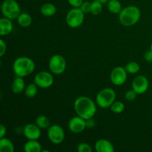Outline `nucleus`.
<instances>
[{"label":"nucleus","instance_id":"obj_35","mask_svg":"<svg viewBox=\"0 0 152 152\" xmlns=\"http://www.w3.org/2000/svg\"><path fill=\"white\" fill-rule=\"evenodd\" d=\"M97 1H99V2H101L102 4H106V3L108 2L109 0H97Z\"/></svg>","mask_w":152,"mask_h":152},{"label":"nucleus","instance_id":"obj_8","mask_svg":"<svg viewBox=\"0 0 152 152\" xmlns=\"http://www.w3.org/2000/svg\"><path fill=\"white\" fill-rule=\"evenodd\" d=\"M48 137L53 144H60L65 140V132L59 125H53L48 129Z\"/></svg>","mask_w":152,"mask_h":152},{"label":"nucleus","instance_id":"obj_6","mask_svg":"<svg viewBox=\"0 0 152 152\" xmlns=\"http://www.w3.org/2000/svg\"><path fill=\"white\" fill-rule=\"evenodd\" d=\"M84 12L80 7H74L71 10H69L66 16L67 25L70 28H79L84 22Z\"/></svg>","mask_w":152,"mask_h":152},{"label":"nucleus","instance_id":"obj_18","mask_svg":"<svg viewBox=\"0 0 152 152\" xmlns=\"http://www.w3.org/2000/svg\"><path fill=\"white\" fill-rule=\"evenodd\" d=\"M0 151L1 152H13L14 145L13 143L6 137H2L0 140Z\"/></svg>","mask_w":152,"mask_h":152},{"label":"nucleus","instance_id":"obj_26","mask_svg":"<svg viewBox=\"0 0 152 152\" xmlns=\"http://www.w3.org/2000/svg\"><path fill=\"white\" fill-rule=\"evenodd\" d=\"M125 68H126V71H127L128 73L134 74H137V73L140 71V65L137 62H129V63L126 65Z\"/></svg>","mask_w":152,"mask_h":152},{"label":"nucleus","instance_id":"obj_27","mask_svg":"<svg viewBox=\"0 0 152 152\" xmlns=\"http://www.w3.org/2000/svg\"><path fill=\"white\" fill-rule=\"evenodd\" d=\"M77 151L79 152H92V148L89 144L81 142L77 145Z\"/></svg>","mask_w":152,"mask_h":152},{"label":"nucleus","instance_id":"obj_36","mask_svg":"<svg viewBox=\"0 0 152 152\" xmlns=\"http://www.w3.org/2000/svg\"><path fill=\"white\" fill-rule=\"evenodd\" d=\"M150 50H151V51H152V43H151V47H150Z\"/></svg>","mask_w":152,"mask_h":152},{"label":"nucleus","instance_id":"obj_16","mask_svg":"<svg viewBox=\"0 0 152 152\" xmlns=\"http://www.w3.org/2000/svg\"><path fill=\"white\" fill-rule=\"evenodd\" d=\"M24 150L25 152H40L42 151V145L37 140H28L25 144Z\"/></svg>","mask_w":152,"mask_h":152},{"label":"nucleus","instance_id":"obj_11","mask_svg":"<svg viewBox=\"0 0 152 152\" xmlns=\"http://www.w3.org/2000/svg\"><path fill=\"white\" fill-rule=\"evenodd\" d=\"M149 87L148 79L144 76H137L132 82V89L137 94H142L145 93Z\"/></svg>","mask_w":152,"mask_h":152},{"label":"nucleus","instance_id":"obj_19","mask_svg":"<svg viewBox=\"0 0 152 152\" xmlns=\"http://www.w3.org/2000/svg\"><path fill=\"white\" fill-rule=\"evenodd\" d=\"M40 12L42 14L47 17H50V16H53L56 12V8L55 5L50 3H46L44 4L40 8Z\"/></svg>","mask_w":152,"mask_h":152},{"label":"nucleus","instance_id":"obj_33","mask_svg":"<svg viewBox=\"0 0 152 152\" xmlns=\"http://www.w3.org/2000/svg\"><path fill=\"white\" fill-rule=\"evenodd\" d=\"M86 128L88 129H93L95 126V121L93 120V118L88 119L86 120Z\"/></svg>","mask_w":152,"mask_h":152},{"label":"nucleus","instance_id":"obj_4","mask_svg":"<svg viewBox=\"0 0 152 152\" xmlns=\"http://www.w3.org/2000/svg\"><path fill=\"white\" fill-rule=\"evenodd\" d=\"M116 93L111 88H104L97 94L96 102L98 106L102 108H110L115 101Z\"/></svg>","mask_w":152,"mask_h":152},{"label":"nucleus","instance_id":"obj_34","mask_svg":"<svg viewBox=\"0 0 152 152\" xmlns=\"http://www.w3.org/2000/svg\"><path fill=\"white\" fill-rule=\"evenodd\" d=\"M6 134V128L4 125L0 126V138L4 137V135Z\"/></svg>","mask_w":152,"mask_h":152},{"label":"nucleus","instance_id":"obj_9","mask_svg":"<svg viewBox=\"0 0 152 152\" xmlns=\"http://www.w3.org/2000/svg\"><path fill=\"white\" fill-rule=\"evenodd\" d=\"M34 83L42 88H48L53 84V77L48 71H41L34 77Z\"/></svg>","mask_w":152,"mask_h":152},{"label":"nucleus","instance_id":"obj_3","mask_svg":"<svg viewBox=\"0 0 152 152\" xmlns=\"http://www.w3.org/2000/svg\"><path fill=\"white\" fill-rule=\"evenodd\" d=\"M140 10L136 6H128L122 9L119 13L120 23L126 27L135 25L140 19Z\"/></svg>","mask_w":152,"mask_h":152},{"label":"nucleus","instance_id":"obj_28","mask_svg":"<svg viewBox=\"0 0 152 152\" xmlns=\"http://www.w3.org/2000/svg\"><path fill=\"white\" fill-rule=\"evenodd\" d=\"M137 94L132 89V90L128 91L125 94V99L127 101H133L136 99V96Z\"/></svg>","mask_w":152,"mask_h":152},{"label":"nucleus","instance_id":"obj_32","mask_svg":"<svg viewBox=\"0 0 152 152\" xmlns=\"http://www.w3.org/2000/svg\"><path fill=\"white\" fill-rule=\"evenodd\" d=\"M144 59H145V61L148 62H152V51L151 50H147L146 52L144 54Z\"/></svg>","mask_w":152,"mask_h":152},{"label":"nucleus","instance_id":"obj_24","mask_svg":"<svg viewBox=\"0 0 152 152\" xmlns=\"http://www.w3.org/2000/svg\"><path fill=\"white\" fill-rule=\"evenodd\" d=\"M102 3L99 2L97 0H94L91 2V13L94 16H97L102 12Z\"/></svg>","mask_w":152,"mask_h":152},{"label":"nucleus","instance_id":"obj_7","mask_svg":"<svg viewBox=\"0 0 152 152\" xmlns=\"http://www.w3.org/2000/svg\"><path fill=\"white\" fill-rule=\"evenodd\" d=\"M48 65L50 71L53 74L59 75L65 71L67 63L63 56L59 54H56L50 57Z\"/></svg>","mask_w":152,"mask_h":152},{"label":"nucleus","instance_id":"obj_5","mask_svg":"<svg viewBox=\"0 0 152 152\" xmlns=\"http://www.w3.org/2000/svg\"><path fill=\"white\" fill-rule=\"evenodd\" d=\"M1 13L7 19H17L20 14L19 4L15 0H4L1 4Z\"/></svg>","mask_w":152,"mask_h":152},{"label":"nucleus","instance_id":"obj_13","mask_svg":"<svg viewBox=\"0 0 152 152\" xmlns=\"http://www.w3.org/2000/svg\"><path fill=\"white\" fill-rule=\"evenodd\" d=\"M23 134L28 140H38L41 136V129L37 124L29 123L23 128Z\"/></svg>","mask_w":152,"mask_h":152},{"label":"nucleus","instance_id":"obj_17","mask_svg":"<svg viewBox=\"0 0 152 152\" xmlns=\"http://www.w3.org/2000/svg\"><path fill=\"white\" fill-rule=\"evenodd\" d=\"M25 85L23 80V77H17L13 80L11 88L13 93L16 94H21L23 91L24 89H25Z\"/></svg>","mask_w":152,"mask_h":152},{"label":"nucleus","instance_id":"obj_29","mask_svg":"<svg viewBox=\"0 0 152 152\" xmlns=\"http://www.w3.org/2000/svg\"><path fill=\"white\" fill-rule=\"evenodd\" d=\"M91 2H89V1H83V3L80 6V8L84 12V13H91Z\"/></svg>","mask_w":152,"mask_h":152},{"label":"nucleus","instance_id":"obj_23","mask_svg":"<svg viewBox=\"0 0 152 152\" xmlns=\"http://www.w3.org/2000/svg\"><path fill=\"white\" fill-rule=\"evenodd\" d=\"M38 86L35 84V83H31V84L28 85L26 88H25V94L26 95L27 97L28 98H33L34 96H36V95L37 94V91H38V89H37Z\"/></svg>","mask_w":152,"mask_h":152},{"label":"nucleus","instance_id":"obj_1","mask_svg":"<svg viewBox=\"0 0 152 152\" xmlns=\"http://www.w3.org/2000/svg\"><path fill=\"white\" fill-rule=\"evenodd\" d=\"M74 110L77 116L85 120L93 118L96 111V106L94 102L88 96H80L74 104Z\"/></svg>","mask_w":152,"mask_h":152},{"label":"nucleus","instance_id":"obj_10","mask_svg":"<svg viewBox=\"0 0 152 152\" xmlns=\"http://www.w3.org/2000/svg\"><path fill=\"white\" fill-rule=\"evenodd\" d=\"M111 83L115 86H122L127 80V71L123 67L118 66L111 71L110 75Z\"/></svg>","mask_w":152,"mask_h":152},{"label":"nucleus","instance_id":"obj_2","mask_svg":"<svg viewBox=\"0 0 152 152\" xmlns=\"http://www.w3.org/2000/svg\"><path fill=\"white\" fill-rule=\"evenodd\" d=\"M35 67L34 61L27 56L18 57L13 64V72L16 77H25L32 74Z\"/></svg>","mask_w":152,"mask_h":152},{"label":"nucleus","instance_id":"obj_20","mask_svg":"<svg viewBox=\"0 0 152 152\" xmlns=\"http://www.w3.org/2000/svg\"><path fill=\"white\" fill-rule=\"evenodd\" d=\"M18 24L22 28H27L29 27L32 23V18L28 13H22L19 14L17 18Z\"/></svg>","mask_w":152,"mask_h":152},{"label":"nucleus","instance_id":"obj_21","mask_svg":"<svg viewBox=\"0 0 152 152\" xmlns=\"http://www.w3.org/2000/svg\"><path fill=\"white\" fill-rule=\"evenodd\" d=\"M107 7H108V10L114 14L120 13L122 10L121 3L119 0H109L107 3Z\"/></svg>","mask_w":152,"mask_h":152},{"label":"nucleus","instance_id":"obj_12","mask_svg":"<svg viewBox=\"0 0 152 152\" xmlns=\"http://www.w3.org/2000/svg\"><path fill=\"white\" fill-rule=\"evenodd\" d=\"M86 120L80 116L74 117L70 120L68 123V129L71 132L75 134L81 133L86 129Z\"/></svg>","mask_w":152,"mask_h":152},{"label":"nucleus","instance_id":"obj_30","mask_svg":"<svg viewBox=\"0 0 152 152\" xmlns=\"http://www.w3.org/2000/svg\"><path fill=\"white\" fill-rule=\"evenodd\" d=\"M70 5L73 7H80L83 3V0H68Z\"/></svg>","mask_w":152,"mask_h":152},{"label":"nucleus","instance_id":"obj_25","mask_svg":"<svg viewBox=\"0 0 152 152\" xmlns=\"http://www.w3.org/2000/svg\"><path fill=\"white\" fill-rule=\"evenodd\" d=\"M110 108L114 113L120 114V113L123 112V111L125 110V105L123 102H120V101H114Z\"/></svg>","mask_w":152,"mask_h":152},{"label":"nucleus","instance_id":"obj_14","mask_svg":"<svg viewBox=\"0 0 152 152\" xmlns=\"http://www.w3.org/2000/svg\"><path fill=\"white\" fill-rule=\"evenodd\" d=\"M95 150L97 152H114V148L110 141L105 139H100L95 143Z\"/></svg>","mask_w":152,"mask_h":152},{"label":"nucleus","instance_id":"obj_31","mask_svg":"<svg viewBox=\"0 0 152 152\" xmlns=\"http://www.w3.org/2000/svg\"><path fill=\"white\" fill-rule=\"evenodd\" d=\"M7 46L6 43L2 39H0V56H3L6 53Z\"/></svg>","mask_w":152,"mask_h":152},{"label":"nucleus","instance_id":"obj_15","mask_svg":"<svg viewBox=\"0 0 152 152\" xmlns=\"http://www.w3.org/2000/svg\"><path fill=\"white\" fill-rule=\"evenodd\" d=\"M13 30V24L11 19L7 18H1L0 19V35L1 37L8 35Z\"/></svg>","mask_w":152,"mask_h":152},{"label":"nucleus","instance_id":"obj_22","mask_svg":"<svg viewBox=\"0 0 152 152\" xmlns=\"http://www.w3.org/2000/svg\"><path fill=\"white\" fill-rule=\"evenodd\" d=\"M36 124L41 129H46L50 127V120L46 116L40 115L36 120Z\"/></svg>","mask_w":152,"mask_h":152}]
</instances>
